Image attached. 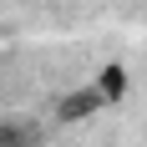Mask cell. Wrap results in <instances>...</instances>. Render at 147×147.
<instances>
[{
    "label": "cell",
    "instance_id": "obj_2",
    "mask_svg": "<svg viewBox=\"0 0 147 147\" xmlns=\"http://www.w3.org/2000/svg\"><path fill=\"white\" fill-rule=\"evenodd\" d=\"M91 86L102 91V102H122V96H127V66H117V61L102 66V71L91 76Z\"/></svg>",
    "mask_w": 147,
    "mask_h": 147
},
{
    "label": "cell",
    "instance_id": "obj_1",
    "mask_svg": "<svg viewBox=\"0 0 147 147\" xmlns=\"http://www.w3.org/2000/svg\"><path fill=\"white\" fill-rule=\"evenodd\" d=\"M102 107H107V102H102V91H96V86L86 81V86L66 91V96L56 102V122H86V117H96Z\"/></svg>",
    "mask_w": 147,
    "mask_h": 147
}]
</instances>
